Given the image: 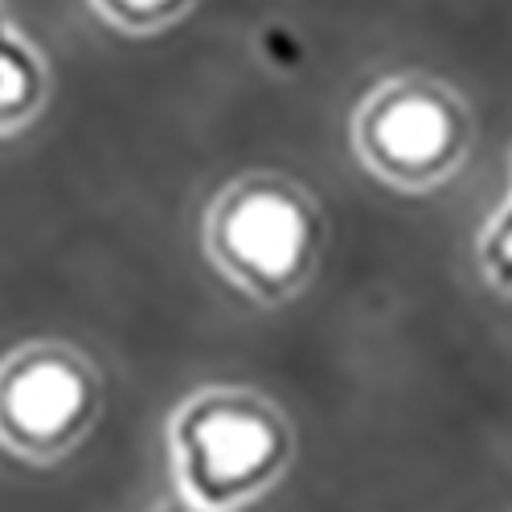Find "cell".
Returning <instances> with one entry per match:
<instances>
[{"label": "cell", "mask_w": 512, "mask_h": 512, "mask_svg": "<svg viewBox=\"0 0 512 512\" xmlns=\"http://www.w3.org/2000/svg\"><path fill=\"white\" fill-rule=\"evenodd\" d=\"M107 5L119 13V17H156L164 9L181 5V0H107Z\"/></svg>", "instance_id": "obj_6"}, {"label": "cell", "mask_w": 512, "mask_h": 512, "mask_svg": "<svg viewBox=\"0 0 512 512\" xmlns=\"http://www.w3.org/2000/svg\"><path fill=\"white\" fill-rule=\"evenodd\" d=\"M226 238L246 267L263 275H287L304 250V213L275 193H259L234 209Z\"/></svg>", "instance_id": "obj_1"}, {"label": "cell", "mask_w": 512, "mask_h": 512, "mask_svg": "<svg viewBox=\"0 0 512 512\" xmlns=\"http://www.w3.org/2000/svg\"><path fill=\"white\" fill-rule=\"evenodd\" d=\"M381 148L398 160H435L447 148V119L435 103L406 99L381 119Z\"/></svg>", "instance_id": "obj_4"}, {"label": "cell", "mask_w": 512, "mask_h": 512, "mask_svg": "<svg viewBox=\"0 0 512 512\" xmlns=\"http://www.w3.org/2000/svg\"><path fill=\"white\" fill-rule=\"evenodd\" d=\"M37 62L0 21V119L25 111L37 99Z\"/></svg>", "instance_id": "obj_5"}, {"label": "cell", "mask_w": 512, "mask_h": 512, "mask_svg": "<svg viewBox=\"0 0 512 512\" xmlns=\"http://www.w3.org/2000/svg\"><path fill=\"white\" fill-rule=\"evenodd\" d=\"M492 259H496L504 271H512V213H508L504 226H500L496 238H492Z\"/></svg>", "instance_id": "obj_7"}, {"label": "cell", "mask_w": 512, "mask_h": 512, "mask_svg": "<svg viewBox=\"0 0 512 512\" xmlns=\"http://www.w3.org/2000/svg\"><path fill=\"white\" fill-rule=\"evenodd\" d=\"M78 406H82L78 377L58 365L33 369L13 394V414L21 418V426H29L37 435H50L58 426H66L78 414Z\"/></svg>", "instance_id": "obj_3"}, {"label": "cell", "mask_w": 512, "mask_h": 512, "mask_svg": "<svg viewBox=\"0 0 512 512\" xmlns=\"http://www.w3.org/2000/svg\"><path fill=\"white\" fill-rule=\"evenodd\" d=\"M271 431L259 418L246 414H218L197 426V455L205 476L213 480H242L254 467H263L271 459Z\"/></svg>", "instance_id": "obj_2"}]
</instances>
